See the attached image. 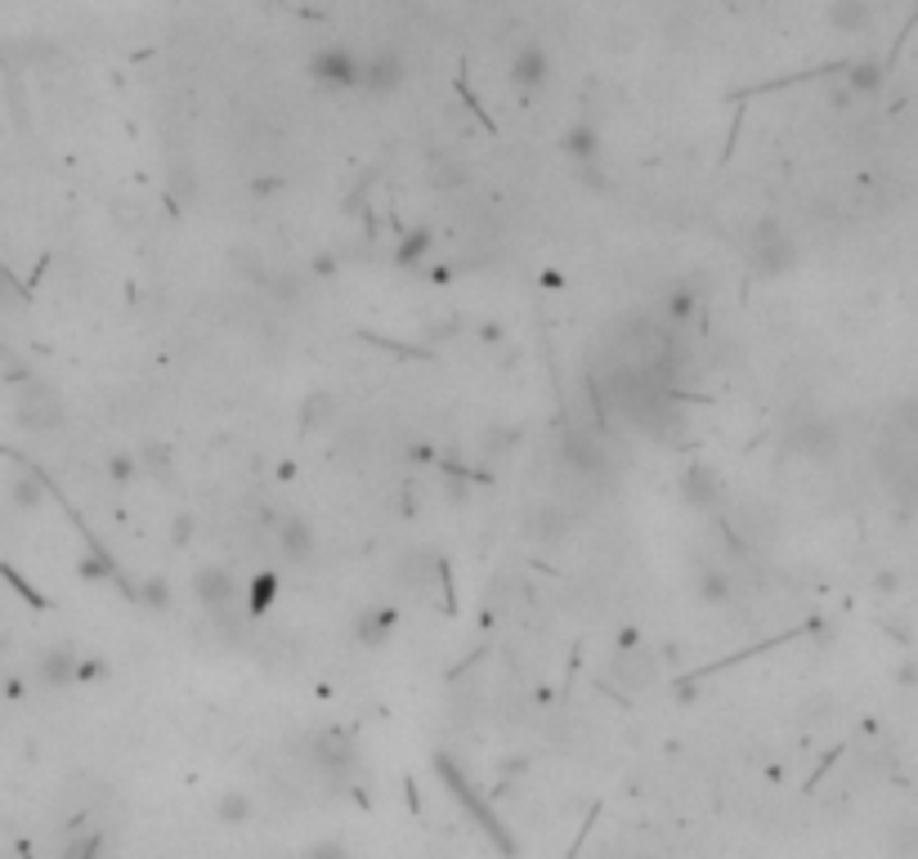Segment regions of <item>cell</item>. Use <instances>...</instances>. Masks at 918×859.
<instances>
[{
	"label": "cell",
	"mask_w": 918,
	"mask_h": 859,
	"mask_svg": "<svg viewBox=\"0 0 918 859\" xmlns=\"http://www.w3.org/2000/svg\"><path fill=\"white\" fill-rule=\"evenodd\" d=\"M743 261H748V269H753L758 278H780V274H789L798 265V246H793V237L775 220H762L753 233H748Z\"/></svg>",
	"instance_id": "6da1fadb"
},
{
	"label": "cell",
	"mask_w": 918,
	"mask_h": 859,
	"mask_svg": "<svg viewBox=\"0 0 918 859\" xmlns=\"http://www.w3.org/2000/svg\"><path fill=\"white\" fill-rule=\"evenodd\" d=\"M305 859H350V841L346 837H318L305 846Z\"/></svg>",
	"instance_id": "484cf974"
},
{
	"label": "cell",
	"mask_w": 918,
	"mask_h": 859,
	"mask_svg": "<svg viewBox=\"0 0 918 859\" xmlns=\"http://www.w3.org/2000/svg\"><path fill=\"white\" fill-rule=\"evenodd\" d=\"M900 680H905V685H918V658H914V662H905V667H900Z\"/></svg>",
	"instance_id": "e575fe53"
},
{
	"label": "cell",
	"mask_w": 918,
	"mask_h": 859,
	"mask_svg": "<svg viewBox=\"0 0 918 859\" xmlns=\"http://www.w3.org/2000/svg\"><path fill=\"white\" fill-rule=\"evenodd\" d=\"M695 591H699V600H704V605L721 609V605H730V595H735V582H730V573H726L721 564H704V569L695 573Z\"/></svg>",
	"instance_id": "e0dca14e"
},
{
	"label": "cell",
	"mask_w": 918,
	"mask_h": 859,
	"mask_svg": "<svg viewBox=\"0 0 918 859\" xmlns=\"http://www.w3.org/2000/svg\"><path fill=\"white\" fill-rule=\"evenodd\" d=\"M193 529H198V520H193V515H176V524H171V538H176V547H189V542H193Z\"/></svg>",
	"instance_id": "1f68e13d"
},
{
	"label": "cell",
	"mask_w": 918,
	"mask_h": 859,
	"mask_svg": "<svg viewBox=\"0 0 918 859\" xmlns=\"http://www.w3.org/2000/svg\"><path fill=\"white\" fill-rule=\"evenodd\" d=\"M278 591H283V577H278L274 569H261L252 582L242 586V605H246V614H252V618L270 614V609H274V600H278Z\"/></svg>",
	"instance_id": "9a60e30c"
},
{
	"label": "cell",
	"mask_w": 918,
	"mask_h": 859,
	"mask_svg": "<svg viewBox=\"0 0 918 859\" xmlns=\"http://www.w3.org/2000/svg\"><path fill=\"white\" fill-rule=\"evenodd\" d=\"M891 846L900 859H918V819H900L891 833Z\"/></svg>",
	"instance_id": "83f0119b"
},
{
	"label": "cell",
	"mask_w": 918,
	"mask_h": 859,
	"mask_svg": "<svg viewBox=\"0 0 918 859\" xmlns=\"http://www.w3.org/2000/svg\"><path fill=\"white\" fill-rule=\"evenodd\" d=\"M359 67H363V59L355 50H346V45H327L309 63L314 81L327 85V91H355V85H359Z\"/></svg>",
	"instance_id": "5b68a950"
},
{
	"label": "cell",
	"mask_w": 918,
	"mask_h": 859,
	"mask_svg": "<svg viewBox=\"0 0 918 859\" xmlns=\"http://www.w3.org/2000/svg\"><path fill=\"white\" fill-rule=\"evenodd\" d=\"M274 542H278V555H283L287 564H305V560H314V551H318L314 524L305 520V515H283L278 529H274Z\"/></svg>",
	"instance_id": "9c48e42d"
},
{
	"label": "cell",
	"mask_w": 918,
	"mask_h": 859,
	"mask_svg": "<svg viewBox=\"0 0 918 859\" xmlns=\"http://www.w3.org/2000/svg\"><path fill=\"white\" fill-rule=\"evenodd\" d=\"M547 76H551V63H547L542 45H520L516 59H511V85H516V91L529 99V95H538L547 85Z\"/></svg>",
	"instance_id": "30bf717a"
},
{
	"label": "cell",
	"mask_w": 918,
	"mask_h": 859,
	"mask_svg": "<svg viewBox=\"0 0 918 859\" xmlns=\"http://www.w3.org/2000/svg\"><path fill=\"white\" fill-rule=\"evenodd\" d=\"M252 810H256V806H252V797H246L242 788H224L220 802H215V819L229 824V828L246 824V819H252Z\"/></svg>",
	"instance_id": "7402d4cb"
},
{
	"label": "cell",
	"mask_w": 918,
	"mask_h": 859,
	"mask_svg": "<svg viewBox=\"0 0 918 859\" xmlns=\"http://www.w3.org/2000/svg\"><path fill=\"white\" fill-rule=\"evenodd\" d=\"M76 667H81V649L72 645H50L36 658V680L50 685V690H63V685H76Z\"/></svg>",
	"instance_id": "4fadbf2b"
},
{
	"label": "cell",
	"mask_w": 918,
	"mask_h": 859,
	"mask_svg": "<svg viewBox=\"0 0 918 859\" xmlns=\"http://www.w3.org/2000/svg\"><path fill=\"white\" fill-rule=\"evenodd\" d=\"M399 81H403V59H399L394 50H377V54L363 59V67H359V85H363V91H372V95L399 91Z\"/></svg>",
	"instance_id": "8fae6325"
},
{
	"label": "cell",
	"mask_w": 918,
	"mask_h": 859,
	"mask_svg": "<svg viewBox=\"0 0 918 859\" xmlns=\"http://www.w3.org/2000/svg\"><path fill=\"white\" fill-rule=\"evenodd\" d=\"M891 435L900 439V453L891 462V475H900V488H909L918 497V403L909 412H900V421L891 425Z\"/></svg>",
	"instance_id": "ba28073f"
},
{
	"label": "cell",
	"mask_w": 918,
	"mask_h": 859,
	"mask_svg": "<svg viewBox=\"0 0 918 859\" xmlns=\"http://www.w3.org/2000/svg\"><path fill=\"white\" fill-rule=\"evenodd\" d=\"M193 595L202 600V609H207V614L224 618V614L238 605V600H242V582H238L229 569L207 564V569H198V573H193Z\"/></svg>",
	"instance_id": "277c9868"
},
{
	"label": "cell",
	"mask_w": 918,
	"mask_h": 859,
	"mask_svg": "<svg viewBox=\"0 0 918 859\" xmlns=\"http://www.w3.org/2000/svg\"><path fill=\"white\" fill-rule=\"evenodd\" d=\"M104 573H108V560H104V555H99V560H95V555L81 560V577H104Z\"/></svg>",
	"instance_id": "d6a6232c"
},
{
	"label": "cell",
	"mask_w": 918,
	"mask_h": 859,
	"mask_svg": "<svg viewBox=\"0 0 918 859\" xmlns=\"http://www.w3.org/2000/svg\"><path fill=\"white\" fill-rule=\"evenodd\" d=\"M610 680L619 685L623 694H641L658 680V658L641 645V649H614L610 658Z\"/></svg>",
	"instance_id": "8992f818"
},
{
	"label": "cell",
	"mask_w": 918,
	"mask_h": 859,
	"mask_svg": "<svg viewBox=\"0 0 918 859\" xmlns=\"http://www.w3.org/2000/svg\"><path fill=\"white\" fill-rule=\"evenodd\" d=\"M695 314H699V291L695 287H686V283H677L673 291L663 296V318L667 322H695Z\"/></svg>",
	"instance_id": "44dd1931"
},
{
	"label": "cell",
	"mask_w": 918,
	"mask_h": 859,
	"mask_svg": "<svg viewBox=\"0 0 918 859\" xmlns=\"http://www.w3.org/2000/svg\"><path fill=\"white\" fill-rule=\"evenodd\" d=\"M394 627H399V609L372 605V609H363V614L355 618V640H359L363 649H381V645H390Z\"/></svg>",
	"instance_id": "5bb4252c"
},
{
	"label": "cell",
	"mask_w": 918,
	"mask_h": 859,
	"mask_svg": "<svg viewBox=\"0 0 918 859\" xmlns=\"http://www.w3.org/2000/svg\"><path fill=\"white\" fill-rule=\"evenodd\" d=\"M331 412H337V399H331L327 390H309L305 403H300V425L305 430H327Z\"/></svg>",
	"instance_id": "603a6c76"
},
{
	"label": "cell",
	"mask_w": 918,
	"mask_h": 859,
	"mask_svg": "<svg viewBox=\"0 0 918 859\" xmlns=\"http://www.w3.org/2000/svg\"><path fill=\"white\" fill-rule=\"evenodd\" d=\"M108 676V662L95 658V654H81V667H76V685H95Z\"/></svg>",
	"instance_id": "f546056e"
},
{
	"label": "cell",
	"mask_w": 918,
	"mask_h": 859,
	"mask_svg": "<svg viewBox=\"0 0 918 859\" xmlns=\"http://www.w3.org/2000/svg\"><path fill=\"white\" fill-rule=\"evenodd\" d=\"M305 756L323 770V775H346V770L355 765V739L346 730H318L305 739Z\"/></svg>",
	"instance_id": "52a82bcc"
},
{
	"label": "cell",
	"mask_w": 918,
	"mask_h": 859,
	"mask_svg": "<svg viewBox=\"0 0 918 859\" xmlns=\"http://www.w3.org/2000/svg\"><path fill=\"white\" fill-rule=\"evenodd\" d=\"M564 152L573 157V166H588V161H601V130L578 121L564 130Z\"/></svg>",
	"instance_id": "d6986e66"
},
{
	"label": "cell",
	"mask_w": 918,
	"mask_h": 859,
	"mask_svg": "<svg viewBox=\"0 0 918 859\" xmlns=\"http://www.w3.org/2000/svg\"><path fill=\"white\" fill-rule=\"evenodd\" d=\"M784 448L789 453H798V457H829L833 448H838V425H833L824 412H815V407H806V412H798V416H789V425H784Z\"/></svg>",
	"instance_id": "7a4b0ae2"
},
{
	"label": "cell",
	"mask_w": 918,
	"mask_h": 859,
	"mask_svg": "<svg viewBox=\"0 0 918 859\" xmlns=\"http://www.w3.org/2000/svg\"><path fill=\"white\" fill-rule=\"evenodd\" d=\"M829 23L838 28L843 36H861L874 28V6L869 0H833L829 6Z\"/></svg>",
	"instance_id": "2e32d148"
},
{
	"label": "cell",
	"mask_w": 918,
	"mask_h": 859,
	"mask_svg": "<svg viewBox=\"0 0 918 859\" xmlns=\"http://www.w3.org/2000/svg\"><path fill=\"white\" fill-rule=\"evenodd\" d=\"M59 859H104V833L86 828V824H72L67 837H63Z\"/></svg>",
	"instance_id": "ac0fdd59"
},
{
	"label": "cell",
	"mask_w": 918,
	"mask_h": 859,
	"mask_svg": "<svg viewBox=\"0 0 918 859\" xmlns=\"http://www.w3.org/2000/svg\"><path fill=\"white\" fill-rule=\"evenodd\" d=\"M14 416L23 430H32V435H54V430L63 425V399L45 385H23V394L14 399Z\"/></svg>",
	"instance_id": "3957f363"
},
{
	"label": "cell",
	"mask_w": 918,
	"mask_h": 859,
	"mask_svg": "<svg viewBox=\"0 0 918 859\" xmlns=\"http://www.w3.org/2000/svg\"><path fill=\"white\" fill-rule=\"evenodd\" d=\"M641 645H645V640H641V632H636V627H623L614 649H641Z\"/></svg>",
	"instance_id": "836d02e7"
},
{
	"label": "cell",
	"mask_w": 918,
	"mask_h": 859,
	"mask_svg": "<svg viewBox=\"0 0 918 859\" xmlns=\"http://www.w3.org/2000/svg\"><path fill=\"white\" fill-rule=\"evenodd\" d=\"M135 600H139L148 614H161V609H171V586H166V577L148 573V577L135 586Z\"/></svg>",
	"instance_id": "cb8c5ba5"
},
{
	"label": "cell",
	"mask_w": 918,
	"mask_h": 859,
	"mask_svg": "<svg viewBox=\"0 0 918 859\" xmlns=\"http://www.w3.org/2000/svg\"><path fill=\"white\" fill-rule=\"evenodd\" d=\"M144 475V462L135 457V453H117L113 462H108V479L113 484H135Z\"/></svg>",
	"instance_id": "4316f807"
},
{
	"label": "cell",
	"mask_w": 918,
	"mask_h": 859,
	"mask_svg": "<svg viewBox=\"0 0 918 859\" xmlns=\"http://www.w3.org/2000/svg\"><path fill=\"white\" fill-rule=\"evenodd\" d=\"M431 246H435L431 229H408V233L399 237V246H394V265H399V269H422V261L431 255Z\"/></svg>",
	"instance_id": "ffe728a7"
},
{
	"label": "cell",
	"mask_w": 918,
	"mask_h": 859,
	"mask_svg": "<svg viewBox=\"0 0 918 859\" xmlns=\"http://www.w3.org/2000/svg\"><path fill=\"white\" fill-rule=\"evenodd\" d=\"M878 85H883V76H878V67H874V63L852 67V91H878Z\"/></svg>",
	"instance_id": "4dcf8cb0"
},
{
	"label": "cell",
	"mask_w": 918,
	"mask_h": 859,
	"mask_svg": "<svg viewBox=\"0 0 918 859\" xmlns=\"http://www.w3.org/2000/svg\"><path fill=\"white\" fill-rule=\"evenodd\" d=\"M682 501H686L690 510H721L726 488H721V479H717L708 466H690V470L682 475Z\"/></svg>",
	"instance_id": "7c38bea8"
},
{
	"label": "cell",
	"mask_w": 918,
	"mask_h": 859,
	"mask_svg": "<svg viewBox=\"0 0 918 859\" xmlns=\"http://www.w3.org/2000/svg\"><path fill=\"white\" fill-rule=\"evenodd\" d=\"M10 492H14V501H19V506H36V501H41V479H32V475H14Z\"/></svg>",
	"instance_id": "f1b7e54d"
},
{
	"label": "cell",
	"mask_w": 918,
	"mask_h": 859,
	"mask_svg": "<svg viewBox=\"0 0 918 859\" xmlns=\"http://www.w3.org/2000/svg\"><path fill=\"white\" fill-rule=\"evenodd\" d=\"M431 569H440V560H435V555L412 551V555L399 564V582H403V586H416V582H426V577H431Z\"/></svg>",
	"instance_id": "d4e9b609"
}]
</instances>
